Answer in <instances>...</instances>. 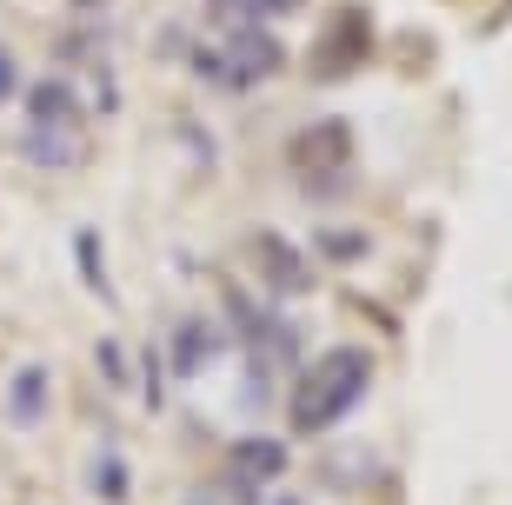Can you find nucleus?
<instances>
[{
    "label": "nucleus",
    "instance_id": "12",
    "mask_svg": "<svg viewBox=\"0 0 512 505\" xmlns=\"http://www.w3.org/2000/svg\"><path fill=\"white\" fill-rule=\"evenodd\" d=\"M333 266H353L373 253V233H360V226H320V240H313Z\"/></svg>",
    "mask_w": 512,
    "mask_h": 505
},
{
    "label": "nucleus",
    "instance_id": "11",
    "mask_svg": "<svg viewBox=\"0 0 512 505\" xmlns=\"http://www.w3.org/2000/svg\"><path fill=\"white\" fill-rule=\"evenodd\" d=\"M20 153H27L34 167H80L87 140H80V127H34V120H27V140H20Z\"/></svg>",
    "mask_w": 512,
    "mask_h": 505
},
{
    "label": "nucleus",
    "instance_id": "15",
    "mask_svg": "<svg viewBox=\"0 0 512 505\" xmlns=\"http://www.w3.org/2000/svg\"><path fill=\"white\" fill-rule=\"evenodd\" d=\"M94 359H100V379H107L114 393H127V386H133V366H127V353H120V339H100Z\"/></svg>",
    "mask_w": 512,
    "mask_h": 505
},
{
    "label": "nucleus",
    "instance_id": "19",
    "mask_svg": "<svg viewBox=\"0 0 512 505\" xmlns=\"http://www.w3.org/2000/svg\"><path fill=\"white\" fill-rule=\"evenodd\" d=\"M187 505H227V499H213V492H193V499Z\"/></svg>",
    "mask_w": 512,
    "mask_h": 505
},
{
    "label": "nucleus",
    "instance_id": "10",
    "mask_svg": "<svg viewBox=\"0 0 512 505\" xmlns=\"http://www.w3.org/2000/svg\"><path fill=\"white\" fill-rule=\"evenodd\" d=\"M27 120H34V127H80V87H67V80H34V87H27Z\"/></svg>",
    "mask_w": 512,
    "mask_h": 505
},
{
    "label": "nucleus",
    "instance_id": "8",
    "mask_svg": "<svg viewBox=\"0 0 512 505\" xmlns=\"http://www.w3.org/2000/svg\"><path fill=\"white\" fill-rule=\"evenodd\" d=\"M220 346H227V333L213 326V319H180L167 339V373L173 379H200L220 359Z\"/></svg>",
    "mask_w": 512,
    "mask_h": 505
},
{
    "label": "nucleus",
    "instance_id": "2",
    "mask_svg": "<svg viewBox=\"0 0 512 505\" xmlns=\"http://www.w3.org/2000/svg\"><path fill=\"white\" fill-rule=\"evenodd\" d=\"M193 67H200L213 87L247 94V87H260L266 74H280V67H286V47L266 34L260 20H233L220 47H200V54H193Z\"/></svg>",
    "mask_w": 512,
    "mask_h": 505
},
{
    "label": "nucleus",
    "instance_id": "14",
    "mask_svg": "<svg viewBox=\"0 0 512 505\" xmlns=\"http://www.w3.org/2000/svg\"><path fill=\"white\" fill-rule=\"evenodd\" d=\"M94 492H100L107 505H127L133 472H127V459H120V452H100V459H94Z\"/></svg>",
    "mask_w": 512,
    "mask_h": 505
},
{
    "label": "nucleus",
    "instance_id": "6",
    "mask_svg": "<svg viewBox=\"0 0 512 505\" xmlns=\"http://www.w3.org/2000/svg\"><path fill=\"white\" fill-rule=\"evenodd\" d=\"M366 54H373V20H366V7H340V14L326 20L320 47H313V80L353 74Z\"/></svg>",
    "mask_w": 512,
    "mask_h": 505
},
{
    "label": "nucleus",
    "instance_id": "18",
    "mask_svg": "<svg viewBox=\"0 0 512 505\" xmlns=\"http://www.w3.org/2000/svg\"><path fill=\"white\" fill-rule=\"evenodd\" d=\"M100 7H107V0H74V14H100Z\"/></svg>",
    "mask_w": 512,
    "mask_h": 505
},
{
    "label": "nucleus",
    "instance_id": "9",
    "mask_svg": "<svg viewBox=\"0 0 512 505\" xmlns=\"http://www.w3.org/2000/svg\"><path fill=\"white\" fill-rule=\"evenodd\" d=\"M47 399H54V379H47V366H20L14 379H7V419H14L20 432H34V426H47Z\"/></svg>",
    "mask_w": 512,
    "mask_h": 505
},
{
    "label": "nucleus",
    "instance_id": "1",
    "mask_svg": "<svg viewBox=\"0 0 512 505\" xmlns=\"http://www.w3.org/2000/svg\"><path fill=\"white\" fill-rule=\"evenodd\" d=\"M366 386H373V353L366 346H333L313 366H300L293 393H286V419H293V432L320 439V432H333L346 412L360 406Z\"/></svg>",
    "mask_w": 512,
    "mask_h": 505
},
{
    "label": "nucleus",
    "instance_id": "13",
    "mask_svg": "<svg viewBox=\"0 0 512 505\" xmlns=\"http://www.w3.org/2000/svg\"><path fill=\"white\" fill-rule=\"evenodd\" d=\"M74 253H80V280L94 286L100 300H114V280H107V260H100V233H94V226H80V233H74Z\"/></svg>",
    "mask_w": 512,
    "mask_h": 505
},
{
    "label": "nucleus",
    "instance_id": "7",
    "mask_svg": "<svg viewBox=\"0 0 512 505\" xmlns=\"http://www.w3.org/2000/svg\"><path fill=\"white\" fill-rule=\"evenodd\" d=\"M253 253H260V273H266V286H273L280 300L313 293V266H306V253L293 240H280V233H253Z\"/></svg>",
    "mask_w": 512,
    "mask_h": 505
},
{
    "label": "nucleus",
    "instance_id": "5",
    "mask_svg": "<svg viewBox=\"0 0 512 505\" xmlns=\"http://www.w3.org/2000/svg\"><path fill=\"white\" fill-rule=\"evenodd\" d=\"M286 472V439H266V432H247V439H233L227 446V479H220V492H227L233 505H247L260 486H273Z\"/></svg>",
    "mask_w": 512,
    "mask_h": 505
},
{
    "label": "nucleus",
    "instance_id": "4",
    "mask_svg": "<svg viewBox=\"0 0 512 505\" xmlns=\"http://www.w3.org/2000/svg\"><path fill=\"white\" fill-rule=\"evenodd\" d=\"M227 326H233V339L247 346L253 373H286V366H300V333H293L280 313H266L260 300H247L233 280H227Z\"/></svg>",
    "mask_w": 512,
    "mask_h": 505
},
{
    "label": "nucleus",
    "instance_id": "3",
    "mask_svg": "<svg viewBox=\"0 0 512 505\" xmlns=\"http://www.w3.org/2000/svg\"><path fill=\"white\" fill-rule=\"evenodd\" d=\"M286 173L300 180V193L313 200H340V187L353 180V127L346 120H313L286 140Z\"/></svg>",
    "mask_w": 512,
    "mask_h": 505
},
{
    "label": "nucleus",
    "instance_id": "17",
    "mask_svg": "<svg viewBox=\"0 0 512 505\" xmlns=\"http://www.w3.org/2000/svg\"><path fill=\"white\" fill-rule=\"evenodd\" d=\"M147 406H160V353H147Z\"/></svg>",
    "mask_w": 512,
    "mask_h": 505
},
{
    "label": "nucleus",
    "instance_id": "20",
    "mask_svg": "<svg viewBox=\"0 0 512 505\" xmlns=\"http://www.w3.org/2000/svg\"><path fill=\"white\" fill-rule=\"evenodd\" d=\"M273 505H300V499H293V492H286V499H273Z\"/></svg>",
    "mask_w": 512,
    "mask_h": 505
},
{
    "label": "nucleus",
    "instance_id": "16",
    "mask_svg": "<svg viewBox=\"0 0 512 505\" xmlns=\"http://www.w3.org/2000/svg\"><path fill=\"white\" fill-rule=\"evenodd\" d=\"M20 94V67H14V54L0 47V100H14Z\"/></svg>",
    "mask_w": 512,
    "mask_h": 505
}]
</instances>
